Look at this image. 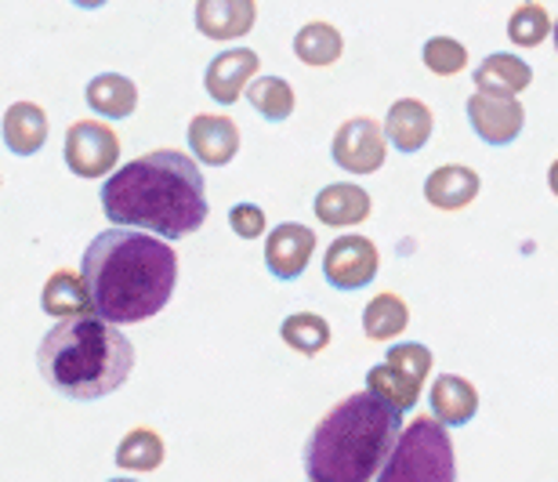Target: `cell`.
<instances>
[{
    "mask_svg": "<svg viewBox=\"0 0 558 482\" xmlns=\"http://www.w3.org/2000/svg\"><path fill=\"white\" fill-rule=\"evenodd\" d=\"M432 374V349L421 341L392 345L385 356V363L371 366L366 374V391L377 399H385L388 407H396L399 413L414 410L424 388V377Z\"/></svg>",
    "mask_w": 558,
    "mask_h": 482,
    "instance_id": "8992f818",
    "label": "cell"
},
{
    "mask_svg": "<svg viewBox=\"0 0 558 482\" xmlns=\"http://www.w3.org/2000/svg\"><path fill=\"white\" fill-rule=\"evenodd\" d=\"M189 149H193V160L207 164V167L232 164L240 153L236 120L218 117V113H196L189 120Z\"/></svg>",
    "mask_w": 558,
    "mask_h": 482,
    "instance_id": "4fadbf2b",
    "label": "cell"
},
{
    "mask_svg": "<svg viewBox=\"0 0 558 482\" xmlns=\"http://www.w3.org/2000/svg\"><path fill=\"white\" fill-rule=\"evenodd\" d=\"M530 84H533L530 62L519 59V55H511V51H494V55H486V59L475 65V87H478V92L519 98Z\"/></svg>",
    "mask_w": 558,
    "mask_h": 482,
    "instance_id": "ffe728a7",
    "label": "cell"
},
{
    "mask_svg": "<svg viewBox=\"0 0 558 482\" xmlns=\"http://www.w3.org/2000/svg\"><path fill=\"white\" fill-rule=\"evenodd\" d=\"M40 309L54 320H70V316H95L92 312V298H87L84 279L70 273V268H59V273L48 276L40 294Z\"/></svg>",
    "mask_w": 558,
    "mask_h": 482,
    "instance_id": "7402d4cb",
    "label": "cell"
},
{
    "mask_svg": "<svg viewBox=\"0 0 558 482\" xmlns=\"http://www.w3.org/2000/svg\"><path fill=\"white\" fill-rule=\"evenodd\" d=\"M478 189L483 178L464 164H442L424 178V200L439 210H464L478 196Z\"/></svg>",
    "mask_w": 558,
    "mask_h": 482,
    "instance_id": "2e32d148",
    "label": "cell"
},
{
    "mask_svg": "<svg viewBox=\"0 0 558 482\" xmlns=\"http://www.w3.org/2000/svg\"><path fill=\"white\" fill-rule=\"evenodd\" d=\"M330 156H333V164L349 174H377L385 167V156H388V142H385L381 123H377L374 117L344 120L341 128L333 131Z\"/></svg>",
    "mask_w": 558,
    "mask_h": 482,
    "instance_id": "ba28073f",
    "label": "cell"
},
{
    "mask_svg": "<svg viewBox=\"0 0 558 482\" xmlns=\"http://www.w3.org/2000/svg\"><path fill=\"white\" fill-rule=\"evenodd\" d=\"M381 254L366 237H338L323 257V276L333 290H363L377 279Z\"/></svg>",
    "mask_w": 558,
    "mask_h": 482,
    "instance_id": "9c48e42d",
    "label": "cell"
},
{
    "mask_svg": "<svg viewBox=\"0 0 558 482\" xmlns=\"http://www.w3.org/2000/svg\"><path fill=\"white\" fill-rule=\"evenodd\" d=\"M312 254H316V232L308 226H298V221H283L269 232V243H265V268L290 284L308 268Z\"/></svg>",
    "mask_w": 558,
    "mask_h": 482,
    "instance_id": "8fae6325",
    "label": "cell"
},
{
    "mask_svg": "<svg viewBox=\"0 0 558 482\" xmlns=\"http://www.w3.org/2000/svg\"><path fill=\"white\" fill-rule=\"evenodd\" d=\"M407 327H410V309L392 290L377 294L371 305L363 309V334L371 341H396Z\"/></svg>",
    "mask_w": 558,
    "mask_h": 482,
    "instance_id": "cb8c5ba5",
    "label": "cell"
},
{
    "mask_svg": "<svg viewBox=\"0 0 558 482\" xmlns=\"http://www.w3.org/2000/svg\"><path fill=\"white\" fill-rule=\"evenodd\" d=\"M381 131H385V142L396 145L399 153H421L435 131V117L421 98H399V103H392V109H388Z\"/></svg>",
    "mask_w": 558,
    "mask_h": 482,
    "instance_id": "9a60e30c",
    "label": "cell"
},
{
    "mask_svg": "<svg viewBox=\"0 0 558 482\" xmlns=\"http://www.w3.org/2000/svg\"><path fill=\"white\" fill-rule=\"evenodd\" d=\"M279 338L287 341V349H294L301 356H319L330 345V323L316 316V312H294L283 320Z\"/></svg>",
    "mask_w": 558,
    "mask_h": 482,
    "instance_id": "4316f807",
    "label": "cell"
},
{
    "mask_svg": "<svg viewBox=\"0 0 558 482\" xmlns=\"http://www.w3.org/2000/svg\"><path fill=\"white\" fill-rule=\"evenodd\" d=\"M109 482H135V479H109Z\"/></svg>",
    "mask_w": 558,
    "mask_h": 482,
    "instance_id": "1f68e13d",
    "label": "cell"
},
{
    "mask_svg": "<svg viewBox=\"0 0 558 482\" xmlns=\"http://www.w3.org/2000/svg\"><path fill=\"white\" fill-rule=\"evenodd\" d=\"M403 413L371 391H352L312 429L305 443L308 482H371L385 465Z\"/></svg>",
    "mask_w": 558,
    "mask_h": 482,
    "instance_id": "3957f363",
    "label": "cell"
},
{
    "mask_svg": "<svg viewBox=\"0 0 558 482\" xmlns=\"http://www.w3.org/2000/svg\"><path fill=\"white\" fill-rule=\"evenodd\" d=\"M468 123L472 131L483 138L486 145H511L526 128V109H522L519 98L508 95H489V92H475L468 98Z\"/></svg>",
    "mask_w": 558,
    "mask_h": 482,
    "instance_id": "30bf717a",
    "label": "cell"
},
{
    "mask_svg": "<svg viewBox=\"0 0 558 482\" xmlns=\"http://www.w3.org/2000/svg\"><path fill=\"white\" fill-rule=\"evenodd\" d=\"M229 226L240 240H258L265 232V210L258 204H236L229 210Z\"/></svg>",
    "mask_w": 558,
    "mask_h": 482,
    "instance_id": "f546056e",
    "label": "cell"
},
{
    "mask_svg": "<svg viewBox=\"0 0 558 482\" xmlns=\"http://www.w3.org/2000/svg\"><path fill=\"white\" fill-rule=\"evenodd\" d=\"M81 279L98 320L135 327L167 309L178 284V254L167 240L113 226L87 243Z\"/></svg>",
    "mask_w": 558,
    "mask_h": 482,
    "instance_id": "6da1fadb",
    "label": "cell"
},
{
    "mask_svg": "<svg viewBox=\"0 0 558 482\" xmlns=\"http://www.w3.org/2000/svg\"><path fill=\"white\" fill-rule=\"evenodd\" d=\"M258 51L251 48H229L210 59L207 73H204V92L215 98L218 106H232L240 103L243 87H247L254 76H258Z\"/></svg>",
    "mask_w": 558,
    "mask_h": 482,
    "instance_id": "7c38bea8",
    "label": "cell"
},
{
    "mask_svg": "<svg viewBox=\"0 0 558 482\" xmlns=\"http://www.w3.org/2000/svg\"><path fill=\"white\" fill-rule=\"evenodd\" d=\"M258 22V0H196V29L207 40H240Z\"/></svg>",
    "mask_w": 558,
    "mask_h": 482,
    "instance_id": "5bb4252c",
    "label": "cell"
},
{
    "mask_svg": "<svg viewBox=\"0 0 558 482\" xmlns=\"http://www.w3.org/2000/svg\"><path fill=\"white\" fill-rule=\"evenodd\" d=\"M84 98L98 117H109V120H128V117H135V109H138V87L124 73L92 76L84 87Z\"/></svg>",
    "mask_w": 558,
    "mask_h": 482,
    "instance_id": "44dd1931",
    "label": "cell"
},
{
    "mask_svg": "<svg viewBox=\"0 0 558 482\" xmlns=\"http://www.w3.org/2000/svg\"><path fill=\"white\" fill-rule=\"evenodd\" d=\"M341 51H344V37L333 22H319V19L305 22L294 37V55L305 65H312V70H327V65L341 59Z\"/></svg>",
    "mask_w": 558,
    "mask_h": 482,
    "instance_id": "603a6c76",
    "label": "cell"
},
{
    "mask_svg": "<svg viewBox=\"0 0 558 482\" xmlns=\"http://www.w3.org/2000/svg\"><path fill=\"white\" fill-rule=\"evenodd\" d=\"M421 59L435 76H457L468 70V48L453 37H432L424 44Z\"/></svg>",
    "mask_w": 558,
    "mask_h": 482,
    "instance_id": "f1b7e54d",
    "label": "cell"
},
{
    "mask_svg": "<svg viewBox=\"0 0 558 482\" xmlns=\"http://www.w3.org/2000/svg\"><path fill=\"white\" fill-rule=\"evenodd\" d=\"M76 8H84V11H98V8H106L109 0H73Z\"/></svg>",
    "mask_w": 558,
    "mask_h": 482,
    "instance_id": "4dcf8cb0",
    "label": "cell"
},
{
    "mask_svg": "<svg viewBox=\"0 0 558 482\" xmlns=\"http://www.w3.org/2000/svg\"><path fill=\"white\" fill-rule=\"evenodd\" d=\"M40 377L65 399H106L135 370V345L98 316L59 320L37 349Z\"/></svg>",
    "mask_w": 558,
    "mask_h": 482,
    "instance_id": "277c9868",
    "label": "cell"
},
{
    "mask_svg": "<svg viewBox=\"0 0 558 482\" xmlns=\"http://www.w3.org/2000/svg\"><path fill=\"white\" fill-rule=\"evenodd\" d=\"M428 402H432V413L442 429H464L468 421L478 413V391L472 381L457 377V374H442L432 381V391H428Z\"/></svg>",
    "mask_w": 558,
    "mask_h": 482,
    "instance_id": "ac0fdd59",
    "label": "cell"
},
{
    "mask_svg": "<svg viewBox=\"0 0 558 482\" xmlns=\"http://www.w3.org/2000/svg\"><path fill=\"white\" fill-rule=\"evenodd\" d=\"M243 95H247V103L254 106V113L272 123H283L298 106L294 87H290L283 76H254V81L243 87Z\"/></svg>",
    "mask_w": 558,
    "mask_h": 482,
    "instance_id": "d4e9b609",
    "label": "cell"
},
{
    "mask_svg": "<svg viewBox=\"0 0 558 482\" xmlns=\"http://www.w3.org/2000/svg\"><path fill=\"white\" fill-rule=\"evenodd\" d=\"M371 193L352 182H338V185H327L316 193V218L323 226L330 229H349V226H363L366 218H371Z\"/></svg>",
    "mask_w": 558,
    "mask_h": 482,
    "instance_id": "e0dca14e",
    "label": "cell"
},
{
    "mask_svg": "<svg viewBox=\"0 0 558 482\" xmlns=\"http://www.w3.org/2000/svg\"><path fill=\"white\" fill-rule=\"evenodd\" d=\"M548 37H551V15H548V8H544V4H537V0H526V4H519L515 11H511L508 40L515 44V48H541Z\"/></svg>",
    "mask_w": 558,
    "mask_h": 482,
    "instance_id": "83f0119b",
    "label": "cell"
},
{
    "mask_svg": "<svg viewBox=\"0 0 558 482\" xmlns=\"http://www.w3.org/2000/svg\"><path fill=\"white\" fill-rule=\"evenodd\" d=\"M48 113L37 103H15L4 109V120H0V134H4V145L15 156H37L48 142Z\"/></svg>",
    "mask_w": 558,
    "mask_h": 482,
    "instance_id": "d6986e66",
    "label": "cell"
},
{
    "mask_svg": "<svg viewBox=\"0 0 558 482\" xmlns=\"http://www.w3.org/2000/svg\"><path fill=\"white\" fill-rule=\"evenodd\" d=\"M371 482H457L450 432L435 418H414V424L399 429L392 450Z\"/></svg>",
    "mask_w": 558,
    "mask_h": 482,
    "instance_id": "5b68a950",
    "label": "cell"
},
{
    "mask_svg": "<svg viewBox=\"0 0 558 482\" xmlns=\"http://www.w3.org/2000/svg\"><path fill=\"white\" fill-rule=\"evenodd\" d=\"M102 210L120 229H138L160 240H185L207 221V185L189 153L153 149L109 171Z\"/></svg>",
    "mask_w": 558,
    "mask_h": 482,
    "instance_id": "7a4b0ae2",
    "label": "cell"
},
{
    "mask_svg": "<svg viewBox=\"0 0 558 482\" xmlns=\"http://www.w3.org/2000/svg\"><path fill=\"white\" fill-rule=\"evenodd\" d=\"M62 160L76 178H102L117 171L120 164V138L102 120H76L65 131Z\"/></svg>",
    "mask_w": 558,
    "mask_h": 482,
    "instance_id": "52a82bcc",
    "label": "cell"
},
{
    "mask_svg": "<svg viewBox=\"0 0 558 482\" xmlns=\"http://www.w3.org/2000/svg\"><path fill=\"white\" fill-rule=\"evenodd\" d=\"M163 439L156 429H131L117 446V465L124 472H156L163 465Z\"/></svg>",
    "mask_w": 558,
    "mask_h": 482,
    "instance_id": "484cf974",
    "label": "cell"
}]
</instances>
